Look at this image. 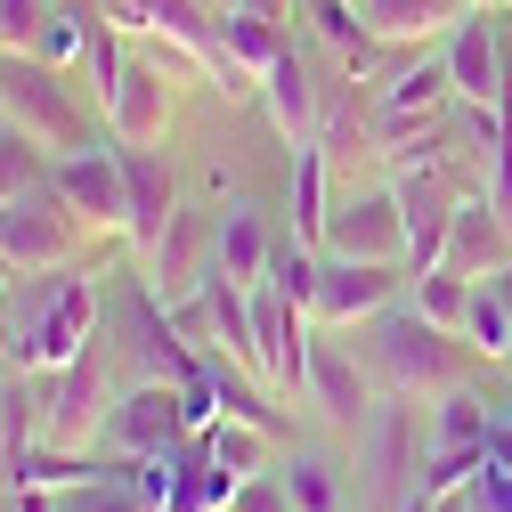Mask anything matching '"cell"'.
Instances as JSON below:
<instances>
[{
  "label": "cell",
  "mask_w": 512,
  "mask_h": 512,
  "mask_svg": "<svg viewBox=\"0 0 512 512\" xmlns=\"http://www.w3.org/2000/svg\"><path fill=\"white\" fill-rule=\"evenodd\" d=\"M358 17H366L374 41L407 49V41H431V33H456L472 9H464V0H358Z\"/></svg>",
  "instance_id": "obj_18"
},
{
  "label": "cell",
  "mask_w": 512,
  "mask_h": 512,
  "mask_svg": "<svg viewBox=\"0 0 512 512\" xmlns=\"http://www.w3.org/2000/svg\"><path fill=\"white\" fill-rule=\"evenodd\" d=\"M212 252H220V212H204V204H179L171 220H163V236L147 244V293L163 301V309H179V301H196L204 293V277H212Z\"/></svg>",
  "instance_id": "obj_8"
},
{
  "label": "cell",
  "mask_w": 512,
  "mask_h": 512,
  "mask_svg": "<svg viewBox=\"0 0 512 512\" xmlns=\"http://www.w3.org/2000/svg\"><path fill=\"white\" fill-rule=\"evenodd\" d=\"M431 512H472V504H464V496H439V504H431Z\"/></svg>",
  "instance_id": "obj_29"
},
{
  "label": "cell",
  "mask_w": 512,
  "mask_h": 512,
  "mask_svg": "<svg viewBox=\"0 0 512 512\" xmlns=\"http://www.w3.org/2000/svg\"><path fill=\"white\" fill-rule=\"evenodd\" d=\"M269 447H277V431L244 423V415H220V423L204 431V456H212L228 480H252V472H269Z\"/></svg>",
  "instance_id": "obj_22"
},
{
  "label": "cell",
  "mask_w": 512,
  "mask_h": 512,
  "mask_svg": "<svg viewBox=\"0 0 512 512\" xmlns=\"http://www.w3.org/2000/svg\"><path fill=\"white\" fill-rule=\"evenodd\" d=\"M464 342H472L488 366H496V358H512V309H504V293H496L488 277L472 285V309H464Z\"/></svg>",
  "instance_id": "obj_26"
},
{
  "label": "cell",
  "mask_w": 512,
  "mask_h": 512,
  "mask_svg": "<svg viewBox=\"0 0 512 512\" xmlns=\"http://www.w3.org/2000/svg\"><path fill=\"white\" fill-rule=\"evenodd\" d=\"M196 431H187V407H179V382H131L114 407H106V423H98V456H163V447H187Z\"/></svg>",
  "instance_id": "obj_7"
},
{
  "label": "cell",
  "mask_w": 512,
  "mask_h": 512,
  "mask_svg": "<svg viewBox=\"0 0 512 512\" xmlns=\"http://www.w3.org/2000/svg\"><path fill=\"white\" fill-rule=\"evenodd\" d=\"M472 285H480V277H464V269H447V261H439V269H415V293H407V301H415V309L431 317V326H447V334H464V309H472Z\"/></svg>",
  "instance_id": "obj_24"
},
{
  "label": "cell",
  "mask_w": 512,
  "mask_h": 512,
  "mask_svg": "<svg viewBox=\"0 0 512 512\" xmlns=\"http://www.w3.org/2000/svg\"><path fill=\"white\" fill-rule=\"evenodd\" d=\"M447 269H464V277H496V269H512V220H504L488 196H464V204H456Z\"/></svg>",
  "instance_id": "obj_14"
},
{
  "label": "cell",
  "mask_w": 512,
  "mask_h": 512,
  "mask_svg": "<svg viewBox=\"0 0 512 512\" xmlns=\"http://www.w3.org/2000/svg\"><path fill=\"white\" fill-rule=\"evenodd\" d=\"M277 57H285L277 17H252V9H228V17H220V66H244L252 82H261Z\"/></svg>",
  "instance_id": "obj_21"
},
{
  "label": "cell",
  "mask_w": 512,
  "mask_h": 512,
  "mask_svg": "<svg viewBox=\"0 0 512 512\" xmlns=\"http://www.w3.org/2000/svg\"><path fill=\"white\" fill-rule=\"evenodd\" d=\"M0 342H9L17 374L74 366L98 342V277L90 269H9V301H0Z\"/></svg>",
  "instance_id": "obj_1"
},
{
  "label": "cell",
  "mask_w": 512,
  "mask_h": 512,
  "mask_svg": "<svg viewBox=\"0 0 512 512\" xmlns=\"http://www.w3.org/2000/svg\"><path fill=\"white\" fill-rule=\"evenodd\" d=\"M366 366H374V382L382 391H407V399H439V391H456V382L472 374V342L464 334H447V326H431V317L415 309V301H391L382 317H366Z\"/></svg>",
  "instance_id": "obj_2"
},
{
  "label": "cell",
  "mask_w": 512,
  "mask_h": 512,
  "mask_svg": "<svg viewBox=\"0 0 512 512\" xmlns=\"http://www.w3.org/2000/svg\"><path fill=\"white\" fill-rule=\"evenodd\" d=\"M90 220L57 196V179L49 187H33V196H17V204H0V269H17V277H33V269H90Z\"/></svg>",
  "instance_id": "obj_4"
},
{
  "label": "cell",
  "mask_w": 512,
  "mask_h": 512,
  "mask_svg": "<svg viewBox=\"0 0 512 512\" xmlns=\"http://www.w3.org/2000/svg\"><path fill=\"white\" fill-rule=\"evenodd\" d=\"M407 293V269L399 261H342V252H326V277H317V326H366V317H382Z\"/></svg>",
  "instance_id": "obj_11"
},
{
  "label": "cell",
  "mask_w": 512,
  "mask_h": 512,
  "mask_svg": "<svg viewBox=\"0 0 512 512\" xmlns=\"http://www.w3.org/2000/svg\"><path fill=\"white\" fill-rule=\"evenodd\" d=\"M277 480H285L293 512H350V472H342L334 447H293L277 464Z\"/></svg>",
  "instance_id": "obj_20"
},
{
  "label": "cell",
  "mask_w": 512,
  "mask_h": 512,
  "mask_svg": "<svg viewBox=\"0 0 512 512\" xmlns=\"http://www.w3.org/2000/svg\"><path fill=\"white\" fill-rule=\"evenodd\" d=\"M0 122H17L25 139H41L49 155L98 147V114L74 90L66 66H49L41 49H0Z\"/></svg>",
  "instance_id": "obj_3"
},
{
  "label": "cell",
  "mask_w": 512,
  "mask_h": 512,
  "mask_svg": "<svg viewBox=\"0 0 512 512\" xmlns=\"http://www.w3.org/2000/svg\"><path fill=\"white\" fill-rule=\"evenodd\" d=\"M98 9L131 41H187V49L220 57V17H204V0H98Z\"/></svg>",
  "instance_id": "obj_13"
},
{
  "label": "cell",
  "mask_w": 512,
  "mask_h": 512,
  "mask_svg": "<svg viewBox=\"0 0 512 512\" xmlns=\"http://www.w3.org/2000/svg\"><path fill=\"white\" fill-rule=\"evenodd\" d=\"M122 171H131V244H155L163 236V220L179 212V171H171V155L163 147H122Z\"/></svg>",
  "instance_id": "obj_15"
},
{
  "label": "cell",
  "mask_w": 512,
  "mask_h": 512,
  "mask_svg": "<svg viewBox=\"0 0 512 512\" xmlns=\"http://www.w3.org/2000/svg\"><path fill=\"white\" fill-rule=\"evenodd\" d=\"M326 252H342V261H399V269H407V212H399V196H391V179L334 196Z\"/></svg>",
  "instance_id": "obj_9"
},
{
  "label": "cell",
  "mask_w": 512,
  "mask_h": 512,
  "mask_svg": "<svg viewBox=\"0 0 512 512\" xmlns=\"http://www.w3.org/2000/svg\"><path fill=\"white\" fill-rule=\"evenodd\" d=\"M317 277H326V252H317V244H277L269 252V293L277 301H293V309H317Z\"/></svg>",
  "instance_id": "obj_25"
},
{
  "label": "cell",
  "mask_w": 512,
  "mask_h": 512,
  "mask_svg": "<svg viewBox=\"0 0 512 512\" xmlns=\"http://www.w3.org/2000/svg\"><path fill=\"white\" fill-rule=\"evenodd\" d=\"M488 423H496V407L472 391V382H456V391L431 399V447H488Z\"/></svg>",
  "instance_id": "obj_23"
},
{
  "label": "cell",
  "mask_w": 512,
  "mask_h": 512,
  "mask_svg": "<svg viewBox=\"0 0 512 512\" xmlns=\"http://www.w3.org/2000/svg\"><path fill=\"white\" fill-rule=\"evenodd\" d=\"M106 131L122 147H163L171 139V57L155 41L122 49V74L106 90Z\"/></svg>",
  "instance_id": "obj_6"
},
{
  "label": "cell",
  "mask_w": 512,
  "mask_h": 512,
  "mask_svg": "<svg viewBox=\"0 0 512 512\" xmlns=\"http://www.w3.org/2000/svg\"><path fill=\"white\" fill-rule=\"evenodd\" d=\"M261 106H269V122H277L285 147H309L317 139V82H309V66H301L293 49L261 74Z\"/></svg>",
  "instance_id": "obj_17"
},
{
  "label": "cell",
  "mask_w": 512,
  "mask_h": 512,
  "mask_svg": "<svg viewBox=\"0 0 512 512\" xmlns=\"http://www.w3.org/2000/svg\"><path fill=\"white\" fill-rule=\"evenodd\" d=\"M439 57H447V82H456L464 106H504L512 98V49H504V33H496L488 9H472L456 33H447Z\"/></svg>",
  "instance_id": "obj_12"
},
{
  "label": "cell",
  "mask_w": 512,
  "mask_h": 512,
  "mask_svg": "<svg viewBox=\"0 0 512 512\" xmlns=\"http://www.w3.org/2000/svg\"><path fill=\"white\" fill-rule=\"evenodd\" d=\"M301 407H317V423H326L334 439H358V431H366V415L382 407V382H374L366 350H358V342H334V326H317V342H309Z\"/></svg>",
  "instance_id": "obj_5"
},
{
  "label": "cell",
  "mask_w": 512,
  "mask_h": 512,
  "mask_svg": "<svg viewBox=\"0 0 512 512\" xmlns=\"http://www.w3.org/2000/svg\"><path fill=\"white\" fill-rule=\"evenodd\" d=\"M57 196H66L90 228H106V236H122L131 228V171H122V139L114 147H74V155H57Z\"/></svg>",
  "instance_id": "obj_10"
},
{
  "label": "cell",
  "mask_w": 512,
  "mask_h": 512,
  "mask_svg": "<svg viewBox=\"0 0 512 512\" xmlns=\"http://www.w3.org/2000/svg\"><path fill=\"white\" fill-rule=\"evenodd\" d=\"M228 9H236V0H204V17H228Z\"/></svg>",
  "instance_id": "obj_30"
},
{
  "label": "cell",
  "mask_w": 512,
  "mask_h": 512,
  "mask_svg": "<svg viewBox=\"0 0 512 512\" xmlns=\"http://www.w3.org/2000/svg\"><path fill=\"white\" fill-rule=\"evenodd\" d=\"M220 512H293V496H285L277 472H252V480H236V496H228Z\"/></svg>",
  "instance_id": "obj_27"
},
{
  "label": "cell",
  "mask_w": 512,
  "mask_h": 512,
  "mask_svg": "<svg viewBox=\"0 0 512 512\" xmlns=\"http://www.w3.org/2000/svg\"><path fill=\"white\" fill-rule=\"evenodd\" d=\"M488 285H496V293H504V309H512V269H496V277H488Z\"/></svg>",
  "instance_id": "obj_28"
},
{
  "label": "cell",
  "mask_w": 512,
  "mask_h": 512,
  "mask_svg": "<svg viewBox=\"0 0 512 512\" xmlns=\"http://www.w3.org/2000/svg\"><path fill=\"white\" fill-rule=\"evenodd\" d=\"M269 252H277V236H269V220L252 212V204H228V212H220L212 269H220L228 285H269Z\"/></svg>",
  "instance_id": "obj_19"
},
{
  "label": "cell",
  "mask_w": 512,
  "mask_h": 512,
  "mask_svg": "<svg viewBox=\"0 0 512 512\" xmlns=\"http://www.w3.org/2000/svg\"><path fill=\"white\" fill-rule=\"evenodd\" d=\"M285 212H293V236L326 252V220H334V171H326V139L293 147V171H285Z\"/></svg>",
  "instance_id": "obj_16"
}]
</instances>
